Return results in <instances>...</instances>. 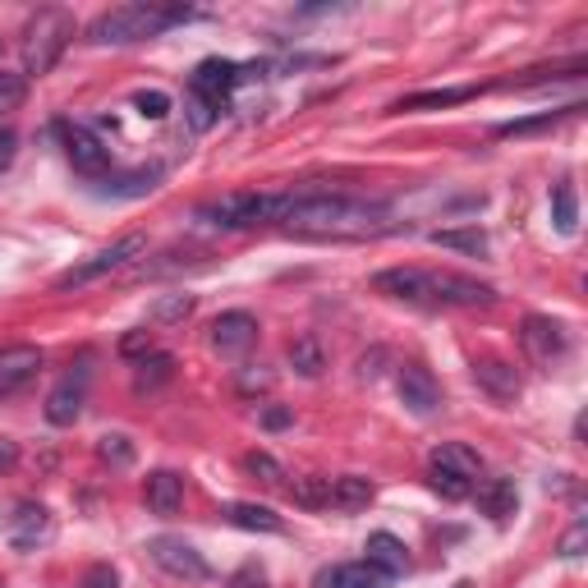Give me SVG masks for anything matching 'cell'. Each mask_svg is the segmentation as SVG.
Wrapping results in <instances>:
<instances>
[{"label":"cell","mask_w":588,"mask_h":588,"mask_svg":"<svg viewBox=\"0 0 588 588\" xmlns=\"http://www.w3.org/2000/svg\"><path fill=\"white\" fill-rule=\"evenodd\" d=\"M184 19H194V14L189 10H162V6H115V10L92 19L87 42L92 47H130V42L162 38L166 28H175Z\"/></svg>","instance_id":"cell-2"},{"label":"cell","mask_w":588,"mask_h":588,"mask_svg":"<svg viewBox=\"0 0 588 588\" xmlns=\"http://www.w3.org/2000/svg\"><path fill=\"white\" fill-rule=\"evenodd\" d=\"M318 588H391V579L382 570H373L368 561H350V566H331L318 575Z\"/></svg>","instance_id":"cell-19"},{"label":"cell","mask_w":588,"mask_h":588,"mask_svg":"<svg viewBox=\"0 0 588 588\" xmlns=\"http://www.w3.org/2000/svg\"><path fill=\"white\" fill-rule=\"evenodd\" d=\"M290 497L308 510H318V506H331V478H295L290 487Z\"/></svg>","instance_id":"cell-29"},{"label":"cell","mask_w":588,"mask_h":588,"mask_svg":"<svg viewBox=\"0 0 588 588\" xmlns=\"http://www.w3.org/2000/svg\"><path fill=\"white\" fill-rule=\"evenodd\" d=\"M432 244L437 249H451V254H470V258H487V235L478 226H464V230H432Z\"/></svg>","instance_id":"cell-24"},{"label":"cell","mask_w":588,"mask_h":588,"mask_svg":"<svg viewBox=\"0 0 588 588\" xmlns=\"http://www.w3.org/2000/svg\"><path fill=\"white\" fill-rule=\"evenodd\" d=\"M14 152H19V138H14L10 130H0V171H10V162H14Z\"/></svg>","instance_id":"cell-42"},{"label":"cell","mask_w":588,"mask_h":588,"mask_svg":"<svg viewBox=\"0 0 588 588\" xmlns=\"http://www.w3.org/2000/svg\"><path fill=\"white\" fill-rule=\"evenodd\" d=\"M258 345V322L249 313H221L212 322V350L221 359H244Z\"/></svg>","instance_id":"cell-10"},{"label":"cell","mask_w":588,"mask_h":588,"mask_svg":"<svg viewBox=\"0 0 588 588\" xmlns=\"http://www.w3.org/2000/svg\"><path fill=\"white\" fill-rule=\"evenodd\" d=\"M584 534H588V524H584V519H575V529L561 538V556H579V547H584Z\"/></svg>","instance_id":"cell-39"},{"label":"cell","mask_w":588,"mask_h":588,"mask_svg":"<svg viewBox=\"0 0 588 588\" xmlns=\"http://www.w3.org/2000/svg\"><path fill=\"white\" fill-rule=\"evenodd\" d=\"M239 79H244V70L235 65V60H203V65L194 70V97L221 111V102L235 92Z\"/></svg>","instance_id":"cell-11"},{"label":"cell","mask_w":588,"mask_h":588,"mask_svg":"<svg viewBox=\"0 0 588 588\" xmlns=\"http://www.w3.org/2000/svg\"><path fill=\"white\" fill-rule=\"evenodd\" d=\"M427 483H432V492H437V497H446V502H464V497L474 492L470 478H460V474H451V470H437V464H427Z\"/></svg>","instance_id":"cell-26"},{"label":"cell","mask_w":588,"mask_h":588,"mask_svg":"<svg viewBox=\"0 0 588 588\" xmlns=\"http://www.w3.org/2000/svg\"><path fill=\"white\" fill-rule=\"evenodd\" d=\"M134 106H138L143 120H166V115H171V97H166V92H157V87H152V92H138Z\"/></svg>","instance_id":"cell-36"},{"label":"cell","mask_w":588,"mask_h":588,"mask_svg":"<svg viewBox=\"0 0 588 588\" xmlns=\"http://www.w3.org/2000/svg\"><path fill=\"white\" fill-rule=\"evenodd\" d=\"M171 378H175V359H171V354H147V359L138 363L134 386H138V391H152V386H162V382H171Z\"/></svg>","instance_id":"cell-27"},{"label":"cell","mask_w":588,"mask_h":588,"mask_svg":"<svg viewBox=\"0 0 588 588\" xmlns=\"http://www.w3.org/2000/svg\"><path fill=\"white\" fill-rule=\"evenodd\" d=\"M189 111H194V130H207L212 125V115H216V106H207V102H189Z\"/></svg>","instance_id":"cell-44"},{"label":"cell","mask_w":588,"mask_h":588,"mask_svg":"<svg viewBox=\"0 0 588 588\" xmlns=\"http://www.w3.org/2000/svg\"><path fill=\"white\" fill-rule=\"evenodd\" d=\"M363 551H368V566L382 570L386 579H395V575L410 570V551H405V543H400L395 534H368Z\"/></svg>","instance_id":"cell-15"},{"label":"cell","mask_w":588,"mask_h":588,"mask_svg":"<svg viewBox=\"0 0 588 588\" xmlns=\"http://www.w3.org/2000/svg\"><path fill=\"white\" fill-rule=\"evenodd\" d=\"M28 97V79L23 74H10V70H0V115L6 111H19Z\"/></svg>","instance_id":"cell-32"},{"label":"cell","mask_w":588,"mask_h":588,"mask_svg":"<svg viewBox=\"0 0 588 588\" xmlns=\"http://www.w3.org/2000/svg\"><path fill=\"white\" fill-rule=\"evenodd\" d=\"M464 97H474L470 87H446V92H419V97H405V102H395L391 111H423V106H455Z\"/></svg>","instance_id":"cell-30"},{"label":"cell","mask_w":588,"mask_h":588,"mask_svg":"<svg viewBox=\"0 0 588 588\" xmlns=\"http://www.w3.org/2000/svg\"><path fill=\"white\" fill-rule=\"evenodd\" d=\"M83 588H115V570L111 566H92L87 579H83Z\"/></svg>","instance_id":"cell-40"},{"label":"cell","mask_w":588,"mask_h":588,"mask_svg":"<svg viewBox=\"0 0 588 588\" xmlns=\"http://www.w3.org/2000/svg\"><path fill=\"white\" fill-rule=\"evenodd\" d=\"M97 451H102V460H106V464H115V470H125V464L134 460V446H130L125 432H106Z\"/></svg>","instance_id":"cell-35"},{"label":"cell","mask_w":588,"mask_h":588,"mask_svg":"<svg viewBox=\"0 0 588 588\" xmlns=\"http://www.w3.org/2000/svg\"><path fill=\"white\" fill-rule=\"evenodd\" d=\"M147 556L171 579H184V584H207L212 579V566L203 561V551L194 543H184V538H152L147 543Z\"/></svg>","instance_id":"cell-6"},{"label":"cell","mask_w":588,"mask_h":588,"mask_svg":"<svg viewBox=\"0 0 588 588\" xmlns=\"http://www.w3.org/2000/svg\"><path fill=\"white\" fill-rule=\"evenodd\" d=\"M60 143H65V157L74 162V171L83 175H102L111 166V152L106 143L92 134L87 125H74V120H60Z\"/></svg>","instance_id":"cell-9"},{"label":"cell","mask_w":588,"mask_h":588,"mask_svg":"<svg viewBox=\"0 0 588 588\" xmlns=\"http://www.w3.org/2000/svg\"><path fill=\"white\" fill-rule=\"evenodd\" d=\"M0 529H6V543L14 551H38L42 543H51L55 524H51V510L38 506V502H14L0 519Z\"/></svg>","instance_id":"cell-5"},{"label":"cell","mask_w":588,"mask_h":588,"mask_svg":"<svg viewBox=\"0 0 588 588\" xmlns=\"http://www.w3.org/2000/svg\"><path fill=\"white\" fill-rule=\"evenodd\" d=\"M515 506H519L515 478H487V483L478 487V510H483L487 519H506V515H515Z\"/></svg>","instance_id":"cell-22"},{"label":"cell","mask_w":588,"mask_h":588,"mask_svg":"<svg viewBox=\"0 0 588 588\" xmlns=\"http://www.w3.org/2000/svg\"><path fill=\"white\" fill-rule=\"evenodd\" d=\"M281 226L318 239H368L391 230V216L378 203L345 198V194H286Z\"/></svg>","instance_id":"cell-1"},{"label":"cell","mask_w":588,"mask_h":588,"mask_svg":"<svg viewBox=\"0 0 588 588\" xmlns=\"http://www.w3.org/2000/svg\"><path fill=\"white\" fill-rule=\"evenodd\" d=\"M143 497H147V510H152V515H175V510L184 506V478H179L175 470L147 474Z\"/></svg>","instance_id":"cell-17"},{"label":"cell","mask_w":588,"mask_h":588,"mask_svg":"<svg viewBox=\"0 0 588 588\" xmlns=\"http://www.w3.org/2000/svg\"><path fill=\"white\" fill-rule=\"evenodd\" d=\"M143 249H147V239H143V235H125V239H115V244H106V249L87 254L83 262H74L70 271H60V276H55V290H79V286L102 281V276H111V271H120L125 262H134Z\"/></svg>","instance_id":"cell-4"},{"label":"cell","mask_w":588,"mask_h":588,"mask_svg":"<svg viewBox=\"0 0 588 588\" xmlns=\"http://www.w3.org/2000/svg\"><path fill=\"white\" fill-rule=\"evenodd\" d=\"M271 386V373H244L239 378V391H267Z\"/></svg>","instance_id":"cell-45"},{"label":"cell","mask_w":588,"mask_h":588,"mask_svg":"<svg viewBox=\"0 0 588 588\" xmlns=\"http://www.w3.org/2000/svg\"><path fill=\"white\" fill-rule=\"evenodd\" d=\"M519 345H524V354H529L534 363H543V368H551L556 359H566V350H570V336H566V327L556 322V318H524V327H519Z\"/></svg>","instance_id":"cell-7"},{"label":"cell","mask_w":588,"mask_h":588,"mask_svg":"<svg viewBox=\"0 0 588 588\" xmlns=\"http://www.w3.org/2000/svg\"><path fill=\"white\" fill-rule=\"evenodd\" d=\"M14 464H19V446L10 437H0V474H10Z\"/></svg>","instance_id":"cell-43"},{"label":"cell","mask_w":588,"mask_h":588,"mask_svg":"<svg viewBox=\"0 0 588 588\" xmlns=\"http://www.w3.org/2000/svg\"><path fill=\"white\" fill-rule=\"evenodd\" d=\"M474 378H478V386L492 400H515L519 395V373H515V363H506V359H478Z\"/></svg>","instance_id":"cell-18"},{"label":"cell","mask_w":588,"mask_h":588,"mask_svg":"<svg viewBox=\"0 0 588 588\" xmlns=\"http://www.w3.org/2000/svg\"><path fill=\"white\" fill-rule=\"evenodd\" d=\"M551 221L561 235H575V221H579V203H575V184H556L551 189Z\"/></svg>","instance_id":"cell-25"},{"label":"cell","mask_w":588,"mask_h":588,"mask_svg":"<svg viewBox=\"0 0 588 588\" xmlns=\"http://www.w3.org/2000/svg\"><path fill=\"white\" fill-rule=\"evenodd\" d=\"M74 38V19L65 10H38L23 28V74H51Z\"/></svg>","instance_id":"cell-3"},{"label":"cell","mask_w":588,"mask_h":588,"mask_svg":"<svg viewBox=\"0 0 588 588\" xmlns=\"http://www.w3.org/2000/svg\"><path fill=\"white\" fill-rule=\"evenodd\" d=\"M373 497H378L373 478H363V474H340V478H331V506L336 510H363Z\"/></svg>","instance_id":"cell-21"},{"label":"cell","mask_w":588,"mask_h":588,"mask_svg":"<svg viewBox=\"0 0 588 588\" xmlns=\"http://www.w3.org/2000/svg\"><path fill=\"white\" fill-rule=\"evenodd\" d=\"M290 363L299 368L303 378H318L322 368H327V363H322V345H318L313 336H299V340H295V345H290Z\"/></svg>","instance_id":"cell-28"},{"label":"cell","mask_w":588,"mask_h":588,"mask_svg":"<svg viewBox=\"0 0 588 588\" xmlns=\"http://www.w3.org/2000/svg\"><path fill=\"white\" fill-rule=\"evenodd\" d=\"M38 368H42V350L38 345H10V350H0V400L33 382Z\"/></svg>","instance_id":"cell-13"},{"label":"cell","mask_w":588,"mask_h":588,"mask_svg":"<svg viewBox=\"0 0 588 588\" xmlns=\"http://www.w3.org/2000/svg\"><path fill=\"white\" fill-rule=\"evenodd\" d=\"M395 391H400V400H405V410H414V414H432L442 405V386H437V378L427 373V368H419V363H405L395 373Z\"/></svg>","instance_id":"cell-12"},{"label":"cell","mask_w":588,"mask_h":588,"mask_svg":"<svg viewBox=\"0 0 588 588\" xmlns=\"http://www.w3.org/2000/svg\"><path fill=\"white\" fill-rule=\"evenodd\" d=\"M120 354H125V359H147V354H152V331H130V336H120Z\"/></svg>","instance_id":"cell-37"},{"label":"cell","mask_w":588,"mask_h":588,"mask_svg":"<svg viewBox=\"0 0 588 588\" xmlns=\"http://www.w3.org/2000/svg\"><path fill=\"white\" fill-rule=\"evenodd\" d=\"M226 519L235 529H254V534H281V515L267 510V506H254V502H235L226 506Z\"/></svg>","instance_id":"cell-23"},{"label":"cell","mask_w":588,"mask_h":588,"mask_svg":"<svg viewBox=\"0 0 588 588\" xmlns=\"http://www.w3.org/2000/svg\"><path fill=\"white\" fill-rule=\"evenodd\" d=\"M455 588H470V584H455Z\"/></svg>","instance_id":"cell-46"},{"label":"cell","mask_w":588,"mask_h":588,"mask_svg":"<svg viewBox=\"0 0 588 588\" xmlns=\"http://www.w3.org/2000/svg\"><path fill=\"white\" fill-rule=\"evenodd\" d=\"M427 464H437V470H451V474L470 478V483L483 474V460H478V451H474V446H464V442H442L437 451L427 455Z\"/></svg>","instance_id":"cell-20"},{"label":"cell","mask_w":588,"mask_h":588,"mask_svg":"<svg viewBox=\"0 0 588 588\" xmlns=\"http://www.w3.org/2000/svg\"><path fill=\"white\" fill-rule=\"evenodd\" d=\"M373 290L386 295V299H405V303H432L427 271H419V267H386V271H378Z\"/></svg>","instance_id":"cell-14"},{"label":"cell","mask_w":588,"mask_h":588,"mask_svg":"<svg viewBox=\"0 0 588 588\" xmlns=\"http://www.w3.org/2000/svg\"><path fill=\"white\" fill-rule=\"evenodd\" d=\"M79 414H83V373L74 378H65L51 395H47V423H55V427H74L79 423Z\"/></svg>","instance_id":"cell-16"},{"label":"cell","mask_w":588,"mask_h":588,"mask_svg":"<svg viewBox=\"0 0 588 588\" xmlns=\"http://www.w3.org/2000/svg\"><path fill=\"white\" fill-rule=\"evenodd\" d=\"M427 295L432 303H455V308H487L497 299V290L474 281V276H455V271H427Z\"/></svg>","instance_id":"cell-8"},{"label":"cell","mask_w":588,"mask_h":588,"mask_svg":"<svg viewBox=\"0 0 588 588\" xmlns=\"http://www.w3.org/2000/svg\"><path fill=\"white\" fill-rule=\"evenodd\" d=\"M244 470H249V474H258V478H262V483H271V487H281V483H286V470H281V464H276L267 451L244 455Z\"/></svg>","instance_id":"cell-34"},{"label":"cell","mask_w":588,"mask_h":588,"mask_svg":"<svg viewBox=\"0 0 588 588\" xmlns=\"http://www.w3.org/2000/svg\"><path fill=\"white\" fill-rule=\"evenodd\" d=\"M262 427H267V432H281V427H290V410H276V405H267V410H262Z\"/></svg>","instance_id":"cell-41"},{"label":"cell","mask_w":588,"mask_h":588,"mask_svg":"<svg viewBox=\"0 0 588 588\" xmlns=\"http://www.w3.org/2000/svg\"><path fill=\"white\" fill-rule=\"evenodd\" d=\"M570 111H575V106H570ZM570 111H547V115H538V120H510V125H502L497 134H502V138H524V134H538V130H551L556 120H561V115H570Z\"/></svg>","instance_id":"cell-33"},{"label":"cell","mask_w":588,"mask_h":588,"mask_svg":"<svg viewBox=\"0 0 588 588\" xmlns=\"http://www.w3.org/2000/svg\"><path fill=\"white\" fill-rule=\"evenodd\" d=\"M189 313H194V295H166V299L152 303V322H162V327H175Z\"/></svg>","instance_id":"cell-31"},{"label":"cell","mask_w":588,"mask_h":588,"mask_svg":"<svg viewBox=\"0 0 588 588\" xmlns=\"http://www.w3.org/2000/svg\"><path fill=\"white\" fill-rule=\"evenodd\" d=\"M230 588H267V575H262L258 566H244V570L230 579Z\"/></svg>","instance_id":"cell-38"}]
</instances>
